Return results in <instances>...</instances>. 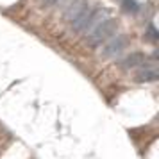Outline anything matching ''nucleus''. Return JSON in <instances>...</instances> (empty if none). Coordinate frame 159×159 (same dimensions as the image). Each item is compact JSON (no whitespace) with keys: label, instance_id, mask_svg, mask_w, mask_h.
<instances>
[{"label":"nucleus","instance_id":"f257e3e1","mask_svg":"<svg viewBox=\"0 0 159 159\" xmlns=\"http://www.w3.org/2000/svg\"><path fill=\"white\" fill-rule=\"evenodd\" d=\"M115 29H116L115 20H113V18H104V20H100L98 23H95L93 27L88 30L84 41H86L89 47H98V45L106 43L109 38L113 36Z\"/></svg>","mask_w":159,"mask_h":159},{"label":"nucleus","instance_id":"f03ea898","mask_svg":"<svg viewBox=\"0 0 159 159\" xmlns=\"http://www.w3.org/2000/svg\"><path fill=\"white\" fill-rule=\"evenodd\" d=\"M89 13H91V6L88 4L86 0L79 2L77 6H72L66 11V20L70 22V29L73 32H84L86 30L88 18H89Z\"/></svg>","mask_w":159,"mask_h":159},{"label":"nucleus","instance_id":"7ed1b4c3","mask_svg":"<svg viewBox=\"0 0 159 159\" xmlns=\"http://www.w3.org/2000/svg\"><path fill=\"white\" fill-rule=\"evenodd\" d=\"M125 45H127V38L125 36H116L115 39H109L107 43L104 45L102 56H106V57H115V56H118V54L125 48Z\"/></svg>","mask_w":159,"mask_h":159},{"label":"nucleus","instance_id":"20e7f679","mask_svg":"<svg viewBox=\"0 0 159 159\" xmlns=\"http://www.w3.org/2000/svg\"><path fill=\"white\" fill-rule=\"evenodd\" d=\"M156 79H157V72L154 68H141L136 75V80H139V82H150Z\"/></svg>","mask_w":159,"mask_h":159},{"label":"nucleus","instance_id":"39448f33","mask_svg":"<svg viewBox=\"0 0 159 159\" xmlns=\"http://www.w3.org/2000/svg\"><path fill=\"white\" fill-rule=\"evenodd\" d=\"M143 63H145V56H141V54H132V56L123 59L122 66L123 68H136V66L143 65Z\"/></svg>","mask_w":159,"mask_h":159},{"label":"nucleus","instance_id":"423d86ee","mask_svg":"<svg viewBox=\"0 0 159 159\" xmlns=\"http://www.w3.org/2000/svg\"><path fill=\"white\" fill-rule=\"evenodd\" d=\"M123 9L127 11V13H138L139 11V6H138L136 0H123Z\"/></svg>","mask_w":159,"mask_h":159},{"label":"nucleus","instance_id":"0eeeda50","mask_svg":"<svg viewBox=\"0 0 159 159\" xmlns=\"http://www.w3.org/2000/svg\"><path fill=\"white\" fill-rule=\"evenodd\" d=\"M148 34H150V38L154 39V41L157 39V32H156V29H154V27H150V30H148Z\"/></svg>","mask_w":159,"mask_h":159},{"label":"nucleus","instance_id":"6e6552de","mask_svg":"<svg viewBox=\"0 0 159 159\" xmlns=\"http://www.w3.org/2000/svg\"><path fill=\"white\" fill-rule=\"evenodd\" d=\"M56 2H59V0H41L43 6H52V4H56Z\"/></svg>","mask_w":159,"mask_h":159}]
</instances>
